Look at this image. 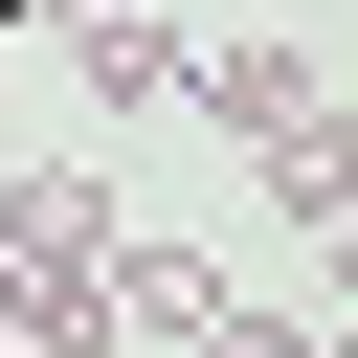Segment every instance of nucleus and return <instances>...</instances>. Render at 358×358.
<instances>
[{
  "label": "nucleus",
  "instance_id": "5",
  "mask_svg": "<svg viewBox=\"0 0 358 358\" xmlns=\"http://www.w3.org/2000/svg\"><path fill=\"white\" fill-rule=\"evenodd\" d=\"M112 291H134V336H179V358H201V336H224V313H246V291H224V268H201V246H134V268H112Z\"/></svg>",
  "mask_w": 358,
  "mask_h": 358
},
{
  "label": "nucleus",
  "instance_id": "2",
  "mask_svg": "<svg viewBox=\"0 0 358 358\" xmlns=\"http://www.w3.org/2000/svg\"><path fill=\"white\" fill-rule=\"evenodd\" d=\"M0 268H134V201H112L90 157H45V179L0 201Z\"/></svg>",
  "mask_w": 358,
  "mask_h": 358
},
{
  "label": "nucleus",
  "instance_id": "6",
  "mask_svg": "<svg viewBox=\"0 0 358 358\" xmlns=\"http://www.w3.org/2000/svg\"><path fill=\"white\" fill-rule=\"evenodd\" d=\"M313 313H336V336H358V224H336V246H313Z\"/></svg>",
  "mask_w": 358,
  "mask_h": 358
},
{
  "label": "nucleus",
  "instance_id": "4",
  "mask_svg": "<svg viewBox=\"0 0 358 358\" xmlns=\"http://www.w3.org/2000/svg\"><path fill=\"white\" fill-rule=\"evenodd\" d=\"M67 45H90V90H112V112H179V90H201V45H179V22H112V0H90Z\"/></svg>",
  "mask_w": 358,
  "mask_h": 358
},
{
  "label": "nucleus",
  "instance_id": "1",
  "mask_svg": "<svg viewBox=\"0 0 358 358\" xmlns=\"http://www.w3.org/2000/svg\"><path fill=\"white\" fill-rule=\"evenodd\" d=\"M201 112H224L246 157H291V134H336V67H313L291 22H224V45H201Z\"/></svg>",
  "mask_w": 358,
  "mask_h": 358
},
{
  "label": "nucleus",
  "instance_id": "3",
  "mask_svg": "<svg viewBox=\"0 0 358 358\" xmlns=\"http://www.w3.org/2000/svg\"><path fill=\"white\" fill-rule=\"evenodd\" d=\"M0 358H134V291L112 268H0Z\"/></svg>",
  "mask_w": 358,
  "mask_h": 358
}]
</instances>
